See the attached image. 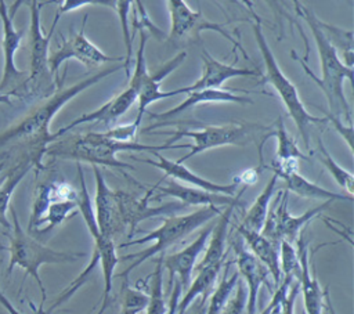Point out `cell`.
I'll list each match as a JSON object with an SVG mask.
<instances>
[{"mask_svg": "<svg viewBox=\"0 0 354 314\" xmlns=\"http://www.w3.org/2000/svg\"><path fill=\"white\" fill-rule=\"evenodd\" d=\"M189 144H141L137 141H116L104 136V133H86L80 136L68 137L65 140H54L51 141L47 148L46 154L62 159H71L80 162H87L91 166H106L115 169H129L134 170L133 165L122 162L116 158V154L133 151V152H160L162 149H180L188 148Z\"/></svg>", "mask_w": 354, "mask_h": 314, "instance_id": "6da1fadb", "label": "cell"}, {"mask_svg": "<svg viewBox=\"0 0 354 314\" xmlns=\"http://www.w3.org/2000/svg\"><path fill=\"white\" fill-rule=\"evenodd\" d=\"M297 15H300L307 22V25L313 33V37L315 40L319 64H321V71H322L321 77H318L308 68V65L304 59H301L296 55L295 50H292V57L303 66L307 76L310 79H313L318 84V87L324 91L328 105H329V112L336 116L343 115L344 119L347 120V123H351V109H350V105L344 95L343 83L346 79L350 83H353L354 71H353V68H348L342 62L339 54L336 53L333 46L326 40L321 28L318 26V17L315 15V12L311 8L301 4Z\"/></svg>", "mask_w": 354, "mask_h": 314, "instance_id": "7a4b0ae2", "label": "cell"}, {"mask_svg": "<svg viewBox=\"0 0 354 314\" xmlns=\"http://www.w3.org/2000/svg\"><path fill=\"white\" fill-rule=\"evenodd\" d=\"M124 69L123 64L106 68L94 75H90L77 83L58 90L50 98H47L43 104L29 112L21 122L8 127L3 133H0V148L7 147L10 144L18 142H29L30 145H48L51 142V133L48 131V126L57 112L72 98L79 95L86 89L94 86L100 80L111 76L112 73Z\"/></svg>", "mask_w": 354, "mask_h": 314, "instance_id": "3957f363", "label": "cell"}, {"mask_svg": "<svg viewBox=\"0 0 354 314\" xmlns=\"http://www.w3.org/2000/svg\"><path fill=\"white\" fill-rule=\"evenodd\" d=\"M220 213H221V209L218 206L210 205V206H202L201 209H198L192 213H188V214L166 216V219H163L160 227L152 230L145 237L137 238V239H129L127 242H122L119 245L120 249L133 246V245L147 243V242H153V243L140 252L119 256V261L120 260L122 261L131 260V264L129 267H126L122 273L115 274L113 278L129 277L131 270H134L136 267L142 264L145 260H148L156 255H165V252L167 249H170L176 243L181 242L184 238L191 235L195 230H198L207 221L217 217Z\"/></svg>", "mask_w": 354, "mask_h": 314, "instance_id": "277c9868", "label": "cell"}, {"mask_svg": "<svg viewBox=\"0 0 354 314\" xmlns=\"http://www.w3.org/2000/svg\"><path fill=\"white\" fill-rule=\"evenodd\" d=\"M10 213L12 219V227L8 234V252H10V263L7 267V274H11L14 267H21L25 271V277L30 275L40 292L41 302L37 310V314H43V306L47 299L46 288L39 274V268L43 264H61V263H73L80 257H84V252H72V250H55L50 246L35 239L29 235L21 225L15 207L10 205Z\"/></svg>", "mask_w": 354, "mask_h": 314, "instance_id": "5b68a950", "label": "cell"}, {"mask_svg": "<svg viewBox=\"0 0 354 314\" xmlns=\"http://www.w3.org/2000/svg\"><path fill=\"white\" fill-rule=\"evenodd\" d=\"M252 29H253L254 40L257 43V47L261 53V57H263V61L266 65V76L263 77V83H270L275 89V91L278 93L281 101L283 102V105L286 108V112L289 113L290 119L295 122L297 131L301 136L306 151H310V127L313 124L324 123V122H326V119L314 116L306 109L304 104L300 100L296 86L282 72V69L279 68V65L274 57L272 50L270 48V46L267 43L260 17L254 18Z\"/></svg>", "mask_w": 354, "mask_h": 314, "instance_id": "8992f818", "label": "cell"}, {"mask_svg": "<svg viewBox=\"0 0 354 314\" xmlns=\"http://www.w3.org/2000/svg\"><path fill=\"white\" fill-rule=\"evenodd\" d=\"M156 134H169L171 136L166 144H174L177 140L183 137H189L194 140V144L189 147V152L177 162L184 163L192 156L202 154L207 149H213L217 147L225 145H238L243 147L256 141L257 137L267 140L272 136L271 127L261 126L257 123H228L223 126H203L198 130H187L178 129L174 131H156Z\"/></svg>", "mask_w": 354, "mask_h": 314, "instance_id": "52a82bcc", "label": "cell"}, {"mask_svg": "<svg viewBox=\"0 0 354 314\" xmlns=\"http://www.w3.org/2000/svg\"><path fill=\"white\" fill-rule=\"evenodd\" d=\"M140 44L136 54V65L134 72L130 76V84L127 89H124L122 93L112 97L109 101H106L104 105H101L98 109L91 111L88 113H83L79 118L73 119L69 124L61 127L58 131L51 134V141L59 138L66 131L72 130L73 127L83 124V123H93V122H102L104 124H111L115 120H118L122 115H124L130 107L137 101L138 90L141 86V77L142 73L147 71V61H145V46L148 40V33L145 29H140Z\"/></svg>", "mask_w": 354, "mask_h": 314, "instance_id": "ba28073f", "label": "cell"}, {"mask_svg": "<svg viewBox=\"0 0 354 314\" xmlns=\"http://www.w3.org/2000/svg\"><path fill=\"white\" fill-rule=\"evenodd\" d=\"M152 194V188L145 192L144 198L133 196L124 191H115V217L112 227L113 242L122 235H126L127 239H131L136 231H138V224L147 219L160 217L165 214L171 216L187 207L178 201L167 202L159 206H151L149 198Z\"/></svg>", "mask_w": 354, "mask_h": 314, "instance_id": "9c48e42d", "label": "cell"}, {"mask_svg": "<svg viewBox=\"0 0 354 314\" xmlns=\"http://www.w3.org/2000/svg\"><path fill=\"white\" fill-rule=\"evenodd\" d=\"M330 203H333V201H325L322 205L308 209L303 214L293 216L288 210V191H279L278 201L274 207L268 210L261 234L278 246L282 239L293 243L300 237L304 225L328 209Z\"/></svg>", "mask_w": 354, "mask_h": 314, "instance_id": "30bf717a", "label": "cell"}, {"mask_svg": "<svg viewBox=\"0 0 354 314\" xmlns=\"http://www.w3.org/2000/svg\"><path fill=\"white\" fill-rule=\"evenodd\" d=\"M86 21L87 15H84L82 28L77 33L71 36L69 39H65L61 35L62 43L61 47L51 54H48V71L50 73L58 72V68L61 66L62 62L68 59H76L82 62L86 66H98L105 62H123L124 57H112L101 51L94 43H91L86 35H84V28H86Z\"/></svg>", "mask_w": 354, "mask_h": 314, "instance_id": "8fae6325", "label": "cell"}, {"mask_svg": "<svg viewBox=\"0 0 354 314\" xmlns=\"http://www.w3.org/2000/svg\"><path fill=\"white\" fill-rule=\"evenodd\" d=\"M167 8L170 14V33H169V40L170 41H178L183 37H199L201 32L203 30H213L220 35H223L225 39H228L231 43L235 44V47H239L245 57L249 58L245 53V50L241 47L239 43L235 41V39L223 28V25L217 22L207 21L201 8L196 11L192 10L184 0H167Z\"/></svg>", "mask_w": 354, "mask_h": 314, "instance_id": "7c38bea8", "label": "cell"}, {"mask_svg": "<svg viewBox=\"0 0 354 314\" xmlns=\"http://www.w3.org/2000/svg\"><path fill=\"white\" fill-rule=\"evenodd\" d=\"M230 246L234 249L238 274L246 282V314H256L257 311V297L261 285H266L270 292H272V285L270 282L268 268L249 250L243 248V241L241 235H234L230 239Z\"/></svg>", "mask_w": 354, "mask_h": 314, "instance_id": "4fadbf2b", "label": "cell"}, {"mask_svg": "<svg viewBox=\"0 0 354 314\" xmlns=\"http://www.w3.org/2000/svg\"><path fill=\"white\" fill-rule=\"evenodd\" d=\"M152 155L155 156V159L137 158V156H131V158H133V160H138V162L151 165L156 169H160L165 173V178L171 177L173 180L187 183L191 187H196V188H201V190H205L209 192H217V194H224V195H230V196L235 195L236 187L239 184L238 177L234 180V183H228V184L214 183V181H210V180L194 173L184 163L165 158L160 152H153Z\"/></svg>", "mask_w": 354, "mask_h": 314, "instance_id": "5bb4252c", "label": "cell"}, {"mask_svg": "<svg viewBox=\"0 0 354 314\" xmlns=\"http://www.w3.org/2000/svg\"><path fill=\"white\" fill-rule=\"evenodd\" d=\"M213 225L205 227L199 235L184 249L177 250L170 255H162V266L163 270L169 273V288H171L173 279L177 278L183 286V292L188 288L191 282L192 271L196 266L198 257L202 252H205L206 243L209 241Z\"/></svg>", "mask_w": 354, "mask_h": 314, "instance_id": "9a60e30c", "label": "cell"}, {"mask_svg": "<svg viewBox=\"0 0 354 314\" xmlns=\"http://www.w3.org/2000/svg\"><path fill=\"white\" fill-rule=\"evenodd\" d=\"M152 191H158V195L151 196L149 199H160L163 196H173L178 202L184 203L185 206H230V205H241V195L242 192L230 196L224 194H217V192H209L196 187H188L183 185L180 183H176V180L167 181L165 185L155 184L151 187Z\"/></svg>", "mask_w": 354, "mask_h": 314, "instance_id": "2e32d148", "label": "cell"}, {"mask_svg": "<svg viewBox=\"0 0 354 314\" xmlns=\"http://www.w3.org/2000/svg\"><path fill=\"white\" fill-rule=\"evenodd\" d=\"M187 57V53L185 51H181L178 53L177 55H174L171 59H169L167 62L162 64L158 71H155L153 73H149L148 69L142 73V77H141V86H140V90H138V97H137V101H138V112H137V118L134 120V123L140 127L141 124V120H142V116H144V112L147 111L148 105H151L152 102L155 101H159V100H163V98H169V97H174V95H178V89L176 90H171V91H162L160 90V82L169 75L171 73L174 69H177L183 61Z\"/></svg>", "mask_w": 354, "mask_h": 314, "instance_id": "e0dca14e", "label": "cell"}, {"mask_svg": "<svg viewBox=\"0 0 354 314\" xmlns=\"http://www.w3.org/2000/svg\"><path fill=\"white\" fill-rule=\"evenodd\" d=\"M203 61V72L202 76L191 86L178 89L180 94H187L194 90H203V89H220L228 79L232 77H252V76H261L257 69L250 68H238L235 64H224L213 58L206 50L202 54Z\"/></svg>", "mask_w": 354, "mask_h": 314, "instance_id": "ac0fdd59", "label": "cell"}, {"mask_svg": "<svg viewBox=\"0 0 354 314\" xmlns=\"http://www.w3.org/2000/svg\"><path fill=\"white\" fill-rule=\"evenodd\" d=\"M46 145H33L29 152H26L18 163H15L7 173V177L0 185V227L4 234H10L11 224L7 220V209L10 207V201L14 190L22 181L25 174L36 165H40L41 156L46 154Z\"/></svg>", "mask_w": 354, "mask_h": 314, "instance_id": "d6986e66", "label": "cell"}, {"mask_svg": "<svg viewBox=\"0 0 354 314\" xmlns=\"http://www.w3.org/2000/svg\"><path fill=\"white\" fill-rule=\"evenodd\" d=\"M30 26H29V36H30V73L29 82L41 77L48 69V46L58 18L55 15L53 26L47 35H43L41 25H40V4L37 0H30Z\"/></svg>", "mask_w": 354, "mask_h": 314, "instance_id": "ffe728a7", "label": "cell"}, {"mask_svg": "<svg viewBox=\"0 0 354 314\" xmlns=\"http://www.w3.org/2000/svg\"><path fill=\"white\" fill-rule=\"evenodd\" d=\"M0 19L3 28V37H1V48H3V76L0 80V93L6 90L15 79L25 75V72L18 71L15 66V53L21 46V39L24 36L22 30H17L14 28L12 19L8 17L7 7L4 0H0Z\"/></svg>", "mask_w": 354, "mask_h": 314, "instance_id": "44dd1931", "label": "cell"}, {"mask_svg": "<svg viewBox=\"0 0 354 314\" xmlns=\"http://www.w3.org/2000/svg\"><path fill=\"white\" fill-rule=\"evenodd\" d=\"M224 102H232V104H253V100L245 95H236L234 91L230 90H221V89H203V90H194L187 93V97L176 107H173L169 111L160 112V113H152L149 112V116L159 120V123L166 122L170 118H174L180 115L181 112L199 105V104H224Z\"/></svg>", "mask_w": 354, "mask_h": 314, "instance_id": "7402d4cb", "label": "cell"}, {"mask_svg": "<svg viewBox=\"0 0 354 314\" xmlns=\"http://www.w3.org/2000/svg\"><path fill=\"white\" fill-rule=\"evenodd\" d=\"M299 245V261H300V290L303 295L304 308L306 314H322V308L325 306V289L319 286V282L314 273H311L310 268V259H308V249L304 239H301V235L297 239Z\"/></svg>", "mask_w": 354, "mask_h": 314, "instance_id": "603a6c76", "label": "cell"}, {"mask_svg": "<svg viewBox=\"0 0 354 314\" xmlns=\"http://www.w3.org/2000/svg\"><path fill=\"white\" fill-rule=\"evenodd\" d=\"M95 180L94 216L101 235L112 239V227L115 217V191L111 190L98 166L93 165ZM113 241V239H112Z\"/></svg>", "mask_w": 354, "mask_h": 314, "instance_id": "cb8c5ba5", "label": "cell"}, {"mask_svg": "<svg viewBox=\"0 0 354 314\" xmlns=\"http://www.w3.org/2000/svg\"><path fill=\"white\" fill-rule=\"evenodd\" d=\"M236 232L242 241L248 245L249 250L268 268L275 285L281 284V268H279V246L267 239L261 232L243 230L236 225Z\"/></svg>", "mask_w": 354, "mask_h": 314, "instance_id": "d4e9b609", "label": "cell"}, {"mask_svg": "<svg viewBox=\"0 0 354 314\" xmlns=\"http://www.w3.org/2000/svg\"><path fill=\"white\" fill-rule=\"evenodd\" d=\"M238 205H230L224 212H221L217 217V223L213 225L210 232V242L206 243L205 255L202 260L195 266L196 270H201L206 266L218 263L221 260H225L227 257V241H228V225L231 223L232 212Z\"/></svg>", "mask_w": 354, "mask_h": 314, "instance_id": "484cf974", "label": "cell"}, {"mask_svg": "<svg viewBox=\"0 0 354 314\" xmlns=\"http://www.w3.org/2000/svg\"><path fill=\"white\" fill-rule=\"evenodd\" d=\"M278 178H282L286 184V191L296 194L300 198L307 199H321V201H353V196L347 194H337L329 191L297 173V170L290 172H274Z\"/></svg>", "mask_w": 354, "mask_h": 314, "instance_id": "4316f807", "label": "cell"}, {"mask_svg": "<svg viewBox=\"0 0 354 314\" xmlns=\"http://www.w3.org/2000/svg\"><path fill=\"white\" fill-rule=\"evenodd\" d=\"M223 266L224 260L198 270V275L191 282V285L184 290V295L178 302L176 314H185V311L195 299L210 296V292L217 281L220 271L223 270Z\"/></svg>", "mask_w": 354, "mask_h": 314, "instance_id": "83f0119b", "label": "cell"}, {"mask_svg": "<svg viewBox=\"0 0 354 314\" xmlns=\"http://www.w3.org/2000/svg\"><path fill=\"white\" fill-rule=\"evenodd\" d=\"M278 176L274 173L271 178L268 180L267 185L263 188V191L259 194L256 201L252 203V206L248 209V212L243 214V219L238 227L254 232H261L264 221L267 219L268 210H270V202L275 192Z\"/></svg>", "mask_w": 354, "mask_h": 314, "instance_id": "f1b7e54d", "label": "cell"}, {"mask_svg": "<svg viewBox=\"0 0 354 314\" xmlns=\"http://www.w3.org/2000/svg\"><path fill=\"white\" fill-rule=\"evenodd\" d=\"M232 264V260H228L227 263H224L223 266V277L221 281L218 282L217 288L213 290L212 296H209L207 299V308H206V314H223L225 304L228 303L230 297L232 296L236 284L239 281V274L238 271L232 273L230 275V267Z\"/></svg>", "mask_w": 354, "mask_h": 314, "instance_id": "f546056e", "label": "cell"}, {"mask_svg": "<svg viewBox=\"0 0 354 314\" xmlns=\"http://www.w3.org/2000/svg\"><path fill=\"white\" fill-rule=\"evenodd\" d=\"M318 26L321 28L324 36L326 40L333 46L336 53L343 55L342 62L353 68L354 65V48H353V32L351 30H344L342 28H337L335 25H330L325 21H321L318 18Z\"/></svg>", "mask_w": 354, "mask_h": 314, "instance_id": "4dcf8cb0", "label": "cell"}, {"mask_svg": "<svg viewBox=\"0 0 354 314\" xmlns=\"http://www.w3.org/2000/svg\"><path fill=\"white\" fill-rule=\"evenodd\" d=\"M272 136L277 137V162H285V160H308V156L299 148L296 140L288 133L283 119L279 115Z\"/></svg>", "mask_w": 354, "mask_h": 314, "instance_id": "1f68e13d", "label": "cell"}, {"mask_svg": "<svg viewBox=\"0 0 354 314\" xmlns=\"http://www.w3.org/2000/svg\"><path fill=\"white\" fill-rule=\"evenodd\" d=\"M318 159L325 166V169L329 172V174L333 177V180L337 183L339 187H342L347 195L353 196L354 194V176L348 170L343 169L328 152V149L324 145V141L321 137H318Z\"/></svg>", "mask_w": 354, "mask_h": 314, "instance_id": "d6a6232c", "label": "cell"}, {"mask_svg": "<svg viewBox=\"0 0 354 314\" xmlns=\"http://www.w3.org/2000/svg\"><path fill=\"white\" fill-rule=\"evenodd\" d=\"M155 271L151 273L147 278L151 281V289H149V302L147 306V314H166L167 311V303L165 300V290H163V266H162V255H159L156 259Z\"/></svg>", "mask_w": 354, "mask_h": 314, "instance_id": "836d02e7", "label": "cell"}, {"mask_svg": "<svg viewBox=\"0 0 354 314\" xmlns=\"http://www.w3.org/2000/svg\"><path fill=\"white\" fill-rule=\"evenodd\" d=\"M76 210H77L76 199H58V201H53L48 205L46 213L43 214V217L36 223L35 228L39 230V227L46 224V227L41 230V232L48 231V230L57 227L58 224H61L66 217L73 214Z\"/></svg>", "mask_w": 354, "mask_h": 314, "instance_id": "e575fe53", "label": "cell"}, {"mask_svg": "<svg viewBox=\"0 0 354 314\" xmlns=\"http://www.w3.org/2000/svg\"><path fill=\"white\" fill-rule=\"evenodd\" d=\"M120 297L122 314H138L147 308L149 302V295L137 286H131L129 277L122 278Z\"/></svg>", "mask_w": 354, "mask_h": 314, "instance_id": "d590c367", "label": "cell"}, {"mask_svg": "<svg viewBox=\"0 0 354 314\" xmlns=\"http://www.w3.org/2000/svg\"><path fill=\"white\" fill-rule=\"evenodd\" d=\"M133 3H134V0H115V11L119 17L123 40H124V46H126V55H124L123 66H124V72H126L127 77H130V65H131V57H133V39H134V36L130 32V26H129V14H130V8H131Z\"/></svg>", "mask_w": 354, "mask_h": 314, "instance_id": "8d00e7d4", "label": "cell"}, {"mask_svg": "<svg viewBox=\"0 0 354 314\" xmlns=\"http://www.w3.org/2000/svg\"><path fill=\"white\" fill-rule=\"evenodd\" d=\"M279 268L281 274L285 277H292L295 279L300 275V261L297 249H295L293 243L282 239L279 243Z\"/></svg>", "mask_w": 354, "mask_h": 314, "instance_id": "74e56055", "label": "cell"}, {"mask_svg": "<svg viewBox=\"0 0 354 314\" xmlns=\"http://www.w3.org/2000/svg\"><path fill=\"white\" fill-rule=\"evenodd\" d=\"M50 3H59L57 17H61L65 12H71L73 10H77L83 6H104L115 10V0H47L44 3H39L40 7L50 4Z\"/></svg>", "mask_w": 354, "mask_h": 314, "instance_id": "f35d334b", "label": "cell"}, {"mask_svg": "<svg viewBox=\"0 0 354 314\" xmlns=\"http://www.w3.org/2000/svg\"><path fill=\"white\" fill-rule=\"evenodd\" d=\"M264 1L270 6V8L272 10L274 15L277 17L278 24H279V30H281V33H282V30H283V25H282V22H283V21H286V22L290 25V28H293L295 25L299 28L300 35H301V37H303V40H304V44H306V53H308V43H307V37H306V35H304V32H303L301 26L296 22V19H295V18L290 15V12L286 10V7H285V1H283V0H264Z\"/></svg>", "mask_w": 354, "mask_h": 314, "instance_id": "ab89813d", "label": "cell"}, {"mask_svg": "<svg viewBox=\"0 0 354 314\" xmlns=\"http://www.w3.org/2000/svg\"><path fill=\"white\" fill-rule=\"evenodd\" d=\"M223 314H246V292L242 281H238L236 288L224 307Z\"/></svg>", "mask_w": 354, "mask_h": 314, "instance_id": "60d3db41", "label": "cell"}, {"mask_svg": "<svg viewBox=\"0 0 354 314\" xmlns=\"http://www.w3.org/2000/svg\"><path fill=\"white\" fill-rule=\"evenodd\" d=\"M137 130H138V126L133 122V123L111 127L102 133L105 137L116 140V141H133L137 134Z\"/></svg>", "mask_w": 354, "mask_h": 314, "instance_id": "b9f144b4", "label": "cell"}, {"mask_svg": "<svg viewBox=\"0 0 354 314\" xmlns=\"http://www.w3.org/2000/svg\"><path fill=\"white\" fill-rule=\"evenodd\" d=\"M325 119L326 122H330V124L335 127V130L343 137V140L346 141L350 152H353V123H348L347 126L343 124V122L340 120V116H336L330 112L325 113Z\"/></svg>", "mask_w": 354, "mask_h": 314, "instance_id": "7bdbcfd3", "label": "cell"}, {"mask_svg": "<svg viewBox=\"0 0 354 314\" xmlns=\"http://www.w3.org/2000/svg\"><path fill=\"white\" fill-rule=\"evenodd\" d=\"M171 290H170V297H169V302H167V311L166 314H176L177 313V306H178V302L181 299V293H183V286L180 284V281L177 278L173 279V284H171Z\"/></svg>", "mask_w": 354, "mask_h": 314, "instance_id": "ee69618b", "label": "cell"}, {"mask_svg": "<svg viewBox=\"0 0 354 314\" xmlns=\"http://www.w3.org/2000/svg\"><path fill=\"white\" fill-rule=\"evenodd\" d=\"M0 304L8 311V314H22V313L10 302V299L3 293L1 289H0Z\"/></svg>", "mask_w": 354, "mask_h": 314, "instance_id": "f6af8a7d", "label": "cell"}, {"mask_svg": "<svg viewBox=\"0 0 354 314\" xmlns=\"http://www.w3.org/2000/svg\"><path fill=\"white\" fill-rule=\"evenodd\" d=\"M209 297H199V302L191 308V314H206Z\"/></svg>", "mask_w": 354, "mask_h": 314, "instance_id": "bcb514c9", "label": "cell"}, {"mask_svg": "<svg viewBox=\"0 0 354 314\" xmlns=\"http://www.w3.org/2000/svg\"><path fill=\"white\" fill-rule=\"evenodd\" d=\"M29 1L30 0H14L12 1V4L7 8V12H8V17L11 18V19H14V17H15V14H17V11L19 10V7L21 6H24V4H29Z\"/></svg>", "mask_w": 354, "mask_h": 314, "instance_id": "7dc6e473", "label": "cell"}, {"mask_svg": "<svg viewBox=\"0 0 354 314\" xmlns=\"http://www.w3.org/2000/svg\"><path fill=\"white\" fill-rule=\"evenodd\" d=\"M228 1H231V3H234V4H238V6H241V7H246V8H248V11L253 15V18L259 17V15L256 14V11H254V6H253V3H252L250 0H228Z\"/></svg>", "mask_w": 354, "mask_h": 314, "instance_id": "c3c4849f", "label": "cell"}, {"mask_svg": "<svg viewBox=\"0 0 354 314\" xmlns=\"http://www.w3.org/2000/svg\"><path fill=\"white\" fill-rule=\"evenodd\" d=\"M325 307H326V310H328V313L329 314H337L336 313V310H335V307H333V303H332V299H330V295H329V290H328V288H325Z\"/></svg>", "mask_w": 354, "mask_h": 314, "instance_id": "681fc988", "label": "cell"}, {"mask_svg": "<svg viewBox=\"0 0 354 314\" xmlns=\"http://www.w3.org/2000/svg\"><path fill=\"white\" fill-rule=\"evenodd\" d=\"M293 1V4H295V8H296V12L299 14V10H300V6H301V3L299 1V0H292Z\"/></svg>", "mask_w": 354, "mask_h": 314, "instance_id": "f907efd6", "label": "cell"}, {"mask_svg": "<svg viewBox=\"0 0 354 314\" xmlns=\"http://www.w3.org/2000/svg\"><path fill=\"white\" fill-rule=\"evenodd\" d=\"M268 310H270V308H268V304H267V307L261 311V314H268Z\"/></svg>", "mask_w": 354, "mask_h": 314, "instance_id": "816d5d0a", "label": "cell"}, {"mask_svg": "<svg viewBox=\"0 0 354 314\" xmlns=\"http://www.w3.org/2000/svg\"><path fill=\"white\" fill-rule=\"evenodd\" d=\"M3 167H4V163L1 162V163H0V174H1V172H3Z\"/></svg>", "mask_w": 354, "mask_h": 314, "instance_id": "f5cc1de1", "label": "cell"}]
</instances>
